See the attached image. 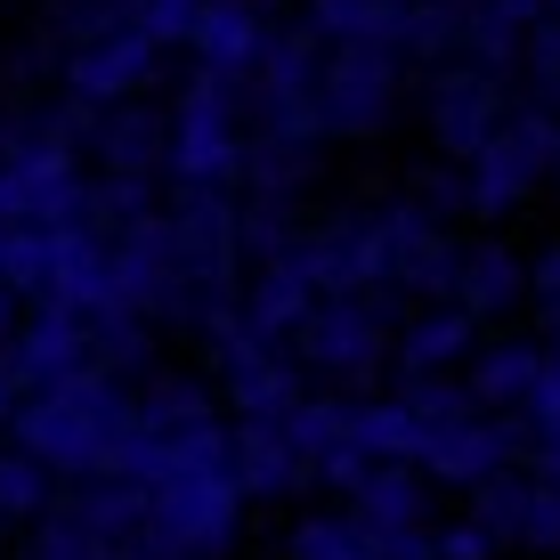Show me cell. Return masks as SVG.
Instances as JSON below:
<instances>
[{
    "label": "cell",
    "mask_w": 560,
    "mask_h": 560,
    "mask_svg": "<svg viewBox=\"0 0 560 560\" xmlns=\"http://www.w3.org/2000/svg\"><path fill=\"white\" fill-rule=\"evenodd\" d=\"M431 130L455 163H471L504 130V82H495V66H447L439 73L431 82Z\"/></svg>",
    "instance_id": "obj_8"
},
{
    "label": "cell",
    "mask_w": 560,
    "mask_h": 560,
    "mask_svg": "<svg viewBox=\"0 0 560 560\" xmlns=\"http://www.w3.org/2000/svg\"><path fill=\"white\" fill-rule=\"evenodd\" d=\"M455 203H471V171H431L422 179V211H455Z\"/></svg>",
    "instance_id": "obj_27"
},
{
    "label": "cell",
    "mask_w": 560,
    "mask_h": 560,
    "mask_svg": "<svg viewBox=\"0 0 560 560\" xmlns=\"http://www.w3.org/2000/svg\"><path fill=\"white\" fill-rule=\"evenodd\" d=\"M479 358V317H463V308H431V317H415L407 334H398V374L422 382V374H455V365Z\"/></svg>",
    "instance_id": "obj_15"
},
{
    "label": "cell",
    "mask_w": 560,
    "mask_h": 560,
    "mask_svg": "<svg viewBox=\"0 0 560 560\" xmlns=\"http://www.w3.org/2000/svg\"><path fill=\"white\" fill-rule=\"evenodd\" d=\"M147 82H154V42L139 25L106 33V42H90V49L66 57V90L82 106H130V90H147Z\"/></svg>",
    "instance_id": "obj_10"
},
{
    "label": "cell",
    "mask_w": 560,
    "mask_h": 560,
    "mask_svg": "<svg viewBox=\"0 0 560 560\" xmlns=\"http://www.w3.org/2000/svg\"><path fill=\"white\" fill-rule=\"evenodd\" d=\"M49 512V471L25 447H0V520H42Z\"/></svg>",
    "instance_id": "obj_22"
},
{
    "label": "cell",
    "mask_w": 560,
    "mask_h": 560,
    "mask_svg": "<svg viewBox=\"0 0 560 560\" xmlns=\"http://www.w3.org/2000/svg\"><path fill=\"white\" fill-rule=\"evenodd\" d=\"M520 455V431L512 422H495V415H471V422H447V431H431L422 439V455H415V471L431 479V488H488L495 471Z\"/></svg>",
    "instance_id": "obj_7"
},
{
    "label": "cell",
    "mask_w": 560,
    "mask_h": 560,
    "mask_svg": "<svg viewBox=\"0 0 560 560\" xmlns=\"http://www.w3.org/2000/svg\"><path fill=\"white\" fill-rule=\"evenodd\" d=\"M293 560H382V552L358 528V512H317V520L293 528Z\"/></svg>",
    "instance_id": "obj_21"
},
{
    "label": "cell",
    "mask_w": 560,
    "mask_h": 560,
    "mask_svg": "<svg viewBox=\"0 0 560 560\" xmlns=\"http://www.w3.org/2000/svg\"><path fill=\"white\" fill-rule=\"evenodd\" d=\"M528 495H536V479H504V471H495L488 488H479V512H471V520L495 536V545H520V520H528Z\"/></svg>",
    "instance_id": "obj_23"
},
{
    "label": "cell",
    "mask_w": 560,
    "mask_h": 560,
    "mask_svg": "<svg viewBox=\"0 0 560 560\" xmlns=\"http://www.w3.org/2000/svg\"><path fill=\"white\" fill-rule=\"evenodd\" d=\"M545 9H552V16H560V0H545Z\"/></svg>",
    "instance_id": "obj_29"
},
{
    "label": "cell",
    "mask_w": 560,
    "mask_h": 560,
    "mask_svg": "<svg viewBox=\"0 0 560 560\" xmlns=\"http://www.w3.org/2000/svg\"><path fill=\"white\" fill-rule=\"evenodd\" d=\"M552 350H536V341H488L471 365H463V390L479 398V415H520L536 390V374H545Z\"/></svg>",
    "instance_id": "obj_14"
},
{
    "label": "cell",
    "mask_w": 560,
    "mask_h": 560,
    "mask_svg": "<svg viewBox=\"0 0 560 560\" xmlns=\"http://www.w3.org/2000/svg\"><path fill=\"white\" fill-rule=\"evenodd\" d=\"M244 171V122H236V82L196 73L171 106V179L179 187H228Z\"/></svg>",
    "instance_id": "obj_3"
},
{
    "label": "cell",
    "mask_w": 560,
    "mask_h": 560,
    "mask_svg": "<svg viewBox=\"0 0 560 560\" xmlns=\"http://www.w3.org/2000/svg\"><path fill=\"white\" fill-rule=\"evenodd\" d=\"M431 552L439 560H495V536L479 520H455V528H431Z\"/></svg>",
    "instance_id": "obj_26"
},
{
    "label": "cell",
    "mask_w": 560,
    "mask_h": 560,
    "mask_svg": "<svg viewBox=\"0 0 560 560\" xmlns=\"http://www.w3.org/2000/svg\"><path fill=\"white\" fill-rule=\"evenodd\" d=\"M398 57L407 49H382V42H341L317 66V122L358 139V130H382L398 106Z\"/></svg>",
    "instance_id": "obj_5"
},
{
    "label": "cell",
    "mask_w": 560,
    "mask_h": 560,
    "mask_svg": "<svg viewBox=\"0 0 560 560\" xmlns=\"http://www.w3.org/2000/svg\"><path fill=\"white\" fill-rule=\"evenodd\" d=\"M106 33H130V0H49V42L57 49H90Z\"/></svg>",
    "instance_id": "obj_20"
},
{
    "label": "cell",
    "mask_w": 560,
    "mask_h": 560,
    "mask_svg": "<svg viewBox=\"0 0 560 560\" xmlns=\"http://www.w3.org/2000/svg\"><path fill=\"white\" fill-rule=\"evenodd\" d=\"M520 293H528V268H520L504 244H471L455 268V308L463 317H495V308H512Z\"/></svg>",
    "instance_id": "obj_17"
},
{
    "label": "cell",
    "mask_w": 560,
    "mask_h": 560,
    "mask_svg": "<svg viewBox=\"0 0 560 560\" xmlns=\"http://www.w3.org/2000/svg\"><path fill=\"white\" fill-rule=\"evenodd\" d=\"M552 179H560V154H552Z\"/></svg>",
    "instance_id": "obj_28"
},
{
    "label": "cell",
    "mask_w": 560,
    "mask_h": 560,
    "mask_svg": "<svg viewBox=\"0 0 560 560\" xmlns=\"http://www.w3.org/2000/svg\"><path fill=\"white\" fill-rule=\"evenodd\" d=\"M228 463H236L244 495H293L308 479V455L293 447L284 422H236V431H228Z\"/></svg>",
    "instance_id": "obj_13"
},
{
    "label": "cell",
    "mask_w": 560,
    "mask_h": 560,
    "mask_svg": "<svg viewBox=\"0 0 560 560\" xmlns=\"http://www.w3.org/2000/svg\"><path fill=\"white\" fill-rule=\"evenodd\" d=\"M130 422H139V398H122V382L82 365V374H57L16 407V447H25L42 471L66 479H114V463L130 447Z\"/></svg>",
    "instance_id": "obj_1"
},
{
    "label": "cell",
    "mask_w": 560,
    "mask_h": 560,
    "mask_svg": "<svg viewBox=\"0 0 560 560\" xmlns=\"http://www.w3.org/2000/svg\"><path fill=\"white\" fill-rule=\"evenodd\" d=\"M520 57H528V82H536V106L560 122V16L552 25H536L528 42H520Z\"/></svg>",
    "instance_id": "obj_24"
},
{
    "label": "cell",
    "mask_w": 560,
    "mask_h": 560,
    "mask_svg": "<svg viewBox=\"0 0 560 560\" xmlns=\"http://www.w3.org/2000/svg\"><path fill=\"white\" fill-rule=\"evenodd\" d=\"M520 455L536 463V479H552V488H560V350L545 358L528 407H520Z\"/></svg>",
    "instance_id": "obj_18"
},
{
    "label": "cell",
    "mask_w": 560,
    "mask_h": 560,
    "mask_svg": "<svg viewBox=\"0 0 560 560\" xmlns=\"http://www.w3.org/2000/svg\"><path fill=\"white\" fill-rule=\"evenodd\" d=\"M293 350L317 365L325 382H365L382 358H390V317L374 308V293H358V301H317V308H308V325L293 334Z\"/></svg>",
    "instance_id": "obj_6"
},
{
    "label": "cell",
    "mask_w": 560,
    "mask_h": 560,
    "mask_svg": "<svg viewBox=\"0 0 560 560\" xmlns=\"http://www.w3.org/2000/svg\"><path fill=\"white\" fill-rule=\"evenodd\" d=\"M196 16H203V0H130V25H139L154 49H163V42H187V33H196Z\"/></svg>",
    "instance_id": "obj_25"
},
{
    "label": "cell",
    "mask_w": 560,
    "mask_h": 560,
    "mask_svg": "<svg viewBox=\"0 0 560 560\" xmlns=\"http://www.w3.org/2000/svg\"><path fill=\"white\" fill-rule=\"evenodd\" d=\"M90 147H98L106 179H154V171H171V122L147 106H106L90 122Z\"/></svg>",
    "instance_id": "obj_12"
},
{
    "label": "cell",
    "mask_w": 560,
    "mask_h": 560,
    "mask_svg": "<svg viewBox=\"0 0 560 560\" xmlns=\"http://www.w3.org/2000/svg\"><path fill=\"white\" fill-rule=\"evenodd\" d=\"M187 49H196V73H220V82L244 90L260 73V57H268V25H260L253 0H203Z\"/></svg>",
    "instance_id": "obj_9"
},
{
    "label": "cell",
    "mask_w": 560,
    "mask_h": 560,
    "mask_svg": "<svg viewBox=\"0 0 560 560\" xmlns=\"http://www.w3.org/2000/svg\"><path fill=\"white\" fill-rule=\"evenodd\" d=\"M350 504H358V528L374 536V545H390V536H431V479H422L415 463H374L350 488Z\"/></svg>",
    "instance_id": "obj_11"
},
{
    "label": "cell",
    "mask_w": 560,
    "mask_h": 560,
    "mask_svg": "<svg viewBox=\"0 0 560 560\" xmlns=\"http://www.w3.org/2000/svg\"><path fill=\"white\" fill-rule=\"evenodd\" d=\"M552 154H560V122H552L545 106L504 114V130L471 154V211H512V203H528L536 187L552 179Z\"/></svg>",
    "instance_id": "obj_4"
},
{
    "label": "cell",
    "mask_w": 560,
    "mask_h": 560,
    "mask_svg": "<svg viewBox=\"0 0 560 560\" xmlns=\"http://www.w3.org/2000/svg\"><path fill=\"white\" fill-rule=\"evenodd\" d=\"M415 25V0H308V33L317 42H382V49H407Z\"/></svg>",
    "instance_id": "obj_16"
},
{
    "label": "cell",
    "mask_w": 560,
    "mask_h": 560,
    "mask_svg": "<svg viewBox=\"0 0 560 560\" xmlns=\"http://www.w3.org/2000/svg\"><path fill=\"white\" fill-rule=\"evenodd\" d=\"M244 504L253 495L236 488V463L203 455L187 471H171L163 488H147V545L154 560H220L244 528Z\"/></svg>",
    "instance_id": "obj_2"
},
{
    "label": "cell",
    "mask_w": 560,
    "mask_h": 560,
    "mask_svg": "<svg viewBox=\"0 0 560 560\" xmlns=\"http://www.w3.org/2000/svg\"><path fill=\"white\" fill-rule=\"evenodd\" d=\"M358 447L365 463H415L422 455V422L407 398H358Z\"/></svg>",
    "instance_id": "obj_19"
}]
</instances>
